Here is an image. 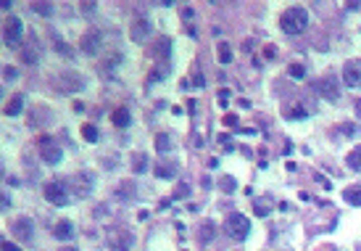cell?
Returning <instances> with one entry per match:
<instances>
[{
    "label": "cell",
    "instance_id": "obj_1",
    "mask_svg": "<svg viewBox=\"0 0 361 251\" xmlns=\"http://www.w3.org/2000/svg\"><path fill=\"white\" fill-rule=\"evenodd\" d=\"M279 27L285 35H300L309 27V11L304 6H290L282 16H279Z\"/></svg>",
    "mask_w": 361,
    "mask_h": 251
},
{
    "label": "cell",
    "instance_id": "obj_2",
    "mask_svg": "<svg viewBox=\"0 0 361 251\" xmlns=\"http://www.w3.org/2000/svg\"><path fill=\"white\" fill-rule=\"evenodd\" d=\"M224 227H227V235L229 238H235V241H246L248 233H251V220H248L246 214H240V212H232L227 217Z\"/></svg>",
    "mask_w": 361,
    "mask_h": 251
},
{
    "label": "cell",
    "instance_id": "obj_3",
    "mask_svg": "<svg viewBox=\"0 0 361 251\" xmlns=\"http://www.w3.org/2000/svg\"><path fill=\"white\" fill-rule=\"evenodd\" d=\"M21 35H24V24H21L19 16H8L6 19V27H3V40L8 45H19Z\"/></svg>",
    "mask_w": 361,
    "mask_h": 251
},
{
    "label": "cell",
    "instance_id": "obj_4",
    "mask_svg": "<svg viewBox=\"0 0 361 251\" xmlns=\"http://www.w3.org/2000/svg\"><path fill=\"white\" fill-rule=\"evenodd\" d=\"M314 90H317L322 98H327V101L340 98V85H337L335 77H324V79H319V82H314Z\"/></svg>",
    "mask_w": 361,
    "mask_h": 251
},
{
    "label": "cell",
    "instance_id": "obj_5",
    "mask_svg": "<svg viewBox=\"0 0 361 251\" xmlns=\"http://www.w3.org/2000/svg\"><path fill=\"white\" fill-rule=\"evenodd\" d=\"M42 193H45V198H48L50 204H55V207H66L69 204V193H66L64 185H58V182H48Z\"/></svg>",
    "mask_w": 361,
    "mask_h": 251
},
{
    "label": "cell",
    "instance_id": "obj_6",
    "mask_svg": "<svg viewBox=\"0 0 361 251\" xmlns=\"http://www.w3.org/2000/svg\"><path fill=\"white\" fill-rule=\"evenodd\" d=\"M40 156H42V162H48V164H58L64 154H61V148H58L53 140L42 138V140H40Z\"/></svg>",
    "mask_w": 361,
    "mask_h": 251
},
{
    "label": "cell",
    "instance_id": "obj_7",
    "mask_svg": "<svg viewBox=\"0 0 361 251\" xmlns=\"http://www.w3.org/2000/svg\"><path fill=\"white\" fill-rule=\"evenodd\" d=\"M343 82L348 87H358L361 85V61H348L343 66Z\"/></svg>",
    "mask_w": 361,
    "mask_h": 251
},
{
    "label": "cell",
    "instance_id": "obj_8",
    "mask_svg": "<svg viewBox=\"0 0 361 251\" xmlns=\"http://www.w3.org/2000/svg\"><path fill=\"white\" fill-rule=\"evenodd\" d=\"M130 35H132V40H137V42H145V40H148V35H150V21H148L145 16L135 19V21H132Z\"/></svg>",
    "mask_w": 361,
    "mask_h": 251
},
{
    "label": "cell",
    "instance_id": "obj_9",
    "mask_svg": "<svg viewBox=\"0 0 361 251\" xmlns=\"http://www.w3.org/2000/svg\"><path fill=\"white\" fill-rule=\"evenodd\" d=\"M98 48H100V32H95V29L85 32V37H82V51H85L87 56H92V53H98Z\"/></svg>",
    "mask_w": 361,
    "mask_h": 251
},
{
    "label": "cell",
    "instance_id": "obj_10",
    "mask_svg": "<svg viewBox=\"0 0 361 251\" xmlns=\"http://www.w3.org/2000/svg\"><path fill=\"white\" fill-rule=\"evenodd\" d=\"M14 235L21 238V241H29V238H32V220L19 217V220L14 222Z\"/></svg>",
    "mask_w": 361,
    "mask_h": 251
},
{
    "label": "cell",
    "instance_id": "obj_11",
    "mask_svg": "<svg viewBox=\"0 0 361 251\" xmlns=\"http://www.w3.org/2000/svg\"><path fill=\"white\" fill-rule=\"evenodd\" d=\"M169 53H171V40H169V37H158L156 45H153L156 61H169Z\"/></svg>",
    "mask_w": 361,
    "mask_h": 251
},
{
    "label": "cell",
    "instance_id": "obj_12",
    "mask_svg": "<svg viewBox=\"0 0 361 251\" xmlns=\"http://www.w3.org/2000/svg\"><path fill=\"white\" fill-rule=\"evenodd\" d=\"M130 122H132V114L130 109H113L111 111V124H116V127H130Z\"/></svg>",
    "mask_w": 361,
    "mask_h": 251
},
{
    "label": "cell",
    "instance_id": "obj_13",
    "mask_svg": "<svg viewBox=\"0 0 361 251\" xmlns=\"http://www.w3.org/2000/svg\"><path fill=\"white\" fill-rule=\"evenodd\" d=\"M72 233H74V225H72V220H58L55 222V238L58 241H69L72 238Z\"/></svg>",
    "mask_w": 361,
    "mask_h": 251
},
{
    "label": "cell",
    "instance_id": "obj_14",
    "mask_svg": "<svg viewBox=\"0 0 361 251\" xmlns=\"http://www.w3.org/2000/svg\"><path fill=\"white\" fill-rule=\"evenodd\" d=\"M21 109H24V98H21V95H14V98L8 101V104L3 106L6 117H19V114H21Z\"/></svg>",
    "mask_w": 361,
    "mask_h": 251
},
{
    "label": "cell",
    "instance_id": "obj_15",
    "mask_svg": "<svg viewBox=\"0 0 361 251\" xmlns=\"http://www.w3.org/2000/svg\"><path fill=\"white\" fill-rule=\"evenodd\" d=\"M343 198H345V204H351V207H361V188L358 185L345 188L343 190Z\"/></svg>",
    "mask_w": 361,
    "mask_h": 251
},
{
    "label": "cell",
    "instance_id": "obj_16",
    "mask_svg": "<svg viewBox=\"0 0 361 251\" xmlns=\"http://www.w3.org/2000/svg\"><path fill=\"white\" fill-rule=\"evenodd\" d=\"M174 175H177V164L174 162H164L156 167V177H164V180H171Z\"/></svg>",
    "mask_w": 361,
    "mask_h": 251
},
{
    "label": "cell",
    "instance_id": "obj_17",
    "mask_svg": "<svg viewBox=\"0 0 361 251\" xmlns=\"http://www.w3.org/2000/svg\"><path fill=\"white\" fill-rule=\"evenodd\" d=\"M282 114H285L287 119H306V117H309V111L300 106V104H295V106H285Z\"/></svg>",
    "mask_w": 361,
    "mask_h": 251
},
{
    "label": "cell",
    "instance_id": "obj_18",
    "mask_svg": "<svg viewBox=\"0 0 361 251\" xmlns=\"http://www.w3.org/2000/svg\"><path fill=\"white\" fill-rule=\"evenodd\" d=\"M345 164L353 169V172H361V145H356L351 154L345 156Z\"/></svg>",
    "mask_w": 361,
    "mask_h": 251
},
{
    "label": "cell",
    "instance_id": "obj_19",
    "mask_svg": "<svg viewBox=\"0 0 361 251\" xmlns=\"http://www.w3.org/2000/svg\"><path fill=\"white\" fill-rule=\"evenodd\" d=\"M214 235H216V225L214 222H203L201 225V243L214 241Z\"/></svg>",
    "mask_w": 361,
    "mask_h": 251
},
{
    "label": "cell",
    "instance_id": "obj_20",
    "mask_svg": "<svg viewBox=\"0 0 361 251\" xmlns=\"http://www.w3.org/2000/svg\"><path fill=\"white\" fill-rule=\"evenodd\" d=\"M216 53H219V61L222 64H232V48H229V42H219L216 45Z\"/></svg>",
    "mask_w": 361,
    "mask_h": 251
},
{
    "label": "cell",
    "instance_id": "obj_21",
    "mask_svg": "<svg viewBox=\"0 0 361 251\" xmlns=\"http://www.w3.org/2000/svg\"><path fill=\"white\" fill-rule=\"evenodd\" d=\"M132 169H135V172L140 175V172H145V169H148V156L145 154H132Z\"/></svg>",
    "mask_w": 361,
    "mask_h": 251
},
{
    "label": "cell",
    "instance_id": "obj_22",
    "mask_svg": "<svg viewBox=\"0 0 361 251\" xmlns=\"http://www.w3.org/2000/svg\"><path fill=\"white\" fill-rule=\"evenodd\" d=\"M156 148H158V151H161V154H166V151H171V138H169V135H166V132H158V135H156Z\"/></svg>",
    "mask_w": 361,
    "mask_h": 251
},
{
    "label": "cell",
    "instance_id": "obj_23",
    "mask_svg": "<svg viewBox=\"0 0 361 251\" xmlns=\"http://www.w3.org/2000/svg\"><path fill=\"white\" fill-rule=\"evenodd\" d=\"M253 212H256V217H269V201H266V198H256L253 201Z\"/></svg>",
    "mask_w": 361,
    "mask_h": 251
},
{
    "label": "cell",
    "instance_id": "obj_24",
    "mask_svg": "<svg viewBox=\"0 0 361 251\" xmlns=\"http://www.w3.org/2000/svg\"><path fill=\"white\" fill-rule=\"evenodd\" d=\"M82 138L87 143H95L98 140V127H95V124H82Z\"/></svg>",
    "mask_w": 361,
    "mask_h": 251
},
{
    "label": "cell",
    "instance_id": "obj_25",
    "mask_svg": "<svg viewBox=\"0 0 361 251\" xmlns=\"http://www.w3.org/2000/svg\"><path fill=\"white\" fill-rule=\"evenodd\" d=\"M219 188H222L224 193H232L237 188V182H235V177H229V175H224L222 180H219Z\"/></svg>",
    "mask_w": 361,
    "mask_h": 251
},
{
    "label": "cell",
    "instance_id": "obj_26",
    "mask_svg": "<svg viewBox=\"0 0 361 251\" xmlns=\"http://www.w3.org/2000/svg\"><path fill=\"white\" fill-rule=\"evenodd\" d=\"M287 74H290V77H295V79H300V77L306 74V69H304V64H290Z\"/></svg>",
    "mask_w": 361,
    "mask_h": 251
},
{
    "label": "cell",
    "instance_id": "obj_27",
    "mask_svg": "<svg viewBox=\"0 0 361 251\" xmlns=\"http://www.w3.org/2000/svg\"><path fill=\"white\" fill-rule=\"evenodd\" d=\"M188 196H190V185L188 182H179L177 190H174V198H188Z\"/></svg>",
    "mask_w": 361,
    "mask_h": 251
},
{
    "label": "cell",
    "instance_id": "obj_28",
    "mask_svg": "<svg viewBox=\"0 0 361 251\" xmlns=\"http://www.w3.org/2000/svg\"><path fill=\"white\" fill-rule=\"evenodd\" d=\"M314 180H317V182H319V185H322V188H327V190L332 188V185H330V180H327V177H324L322 172H317V175H314Z\"/></svg>",
    "mask_w": 361,
    "mask_h": 251
},
{
    "label": "cell",
    "instance_id": "obj_29",
    "mask_svg": "<svg viewBox=\"0 0 361 251\" xmlns=\"http://www.w3.org/2000/svg\"><path fill=\"white\" fill-rule=\"evenodd\" d=\"M32 8L37 11V14H50V6H45V3H34Z\"/></svg>",
    "mask_w": 361,
    "mask_h": 251
},
{
    "label": "cell",
    "instance_id": "obj_30",
    "mask_svg": "<svg viewBox=\"0 0 361 251\" xmlns=\"http://www.w3.org/2000/svg\"><path fill=\"white\" fill-rule=\"evenodd\" d=\"M224 124H227V127H235V124H237V117H235V114H227V117H224Z\"/></svg>",
    "mask_w": 361,
    "mask_h": 251
},
{
    "label": "cell",
    "instance_id": "obj_31",
    "mask_svg": "<svg viewBox=\"0 0 361 251\" xmlns=\"http://www.w3.org/2000/svg\"><path fill=\"white\" fill-rule=\"evenodd\" d=\"M0 248H3V251H21L16 243H8V241H3V243H0Z\"/></svg>",
    "mask_w": 361,
    "mask_h": 251
},
{
    "label": "cell",
    "instance_id": "obj_32",
    "mask_svg": "<svg viewBox=\"0 0 361 251\" xmlns=\"http://www.w3.org/2000/svg\"><path fill=\"white\" fill-rule=\"evenodd\" d=\"M219 101H222V106H227L224 101H229V90L224 87V90H219Z\"/></svg>",
    "mask_w": 361,
    "mask_h": 251
},
{
    "label": "cell",
    "instance_id": "obj_33",
    "mask_svg": "<svg viewBox=\"0 0 361 251\" xmlns=\"http://www.w3.org/2000/svg\"><path fill=\"white\" fill-rule=\"evenodd\" d=\"M343 132H345V135H356V132H358V127H356V124H345Z\"/></svg>",
    "mask_w": 361,
    "mask_h": 251
},
{
    "label": "cell",
    "instance_id": "obj_34",
    "mask_svg": "<svg viewBox=\"0 0 361 251\" xmlns=\"http://www.w3.org/2000/svg\"><path fill=\"white\" fill-rule=\"evenodd\" d=\"M353 111H356V117L361 119V98H356V101H353Z\"/></svg>",
    "mask_w": 361,
    "mask_h": 251
},
{
    "label": "cell",
    "instance_id": "obj_35",
    "mask_svg": "<svg viewBox=\"0 0 361 251\" xmlns=\"http://www.w3.org/2000/svg\"><path fill=\"white\" fill-rule=\"evenodd\" d=\"M193 85H195V87H203L206 82H203V77H201V74H195V82H193Z\"/></svg>",
    "mask_w": 361,
    "mask_h": 251
},
{
    "label": "cell",
    "instance_id": "obj_36",
    "mask_svg": "<svg viewBox=\"0 0 361 251\" xmlns=\"http://www.w3.org/2000/svg\"><path fill=\"white\" fill-rule=\"evenodd\" d=\"M266 56H269V59H272V56H277V48H274V45H269V48H266Z\"/></svg>",
    "mask_w": 361,
    "mask_h": 251
},
{
    "label": "cell",
    "instance_id": "obj_37",
    "mask_svg": "<svg viewBox=\"0 0 361 251\" xmlns=\"http://www.w3.org/2000/svg\"><path fill=\"white\" fill-rule=\"evenodd\" d=\"M61 251H77V248H74V246H64Z\"/></svg>",
    "mask_w": 361,
    "mask_h": 251
},
{
    "label": "cell",
    "instance_id": "obj_38",
    "mask_svg": "<svg viewBox=\"0 0 361 251\" xmlns=\"http://www.w3.org/2000/svg\"><path fill=\"white\" fill-rule=\"evenodd\" d=\"M0 95H3V90H0Z\"/></svg>",
    "mask_w": 361,
    "mask_h": 251
}]
</instances>
